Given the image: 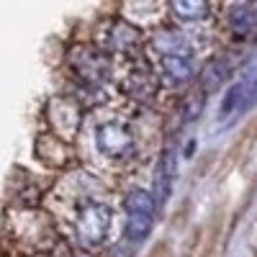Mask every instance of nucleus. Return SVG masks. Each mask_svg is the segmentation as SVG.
<instances>
[{
  "label": "nucleus",
  "instance_id": "obj_1",
  "mask_svg": "<svg viewBox=\"0 0 257 257\" xmlns=\"http://www.w3.org/2000/svg\"><path fill=\"white\" fill-rule=\"evenodd\" d=\"M155 208L157 198H152L147 190H132L126 198V239L128 242H142L155 221Z\"/></svg>",
  "mask_w": 257,
  "mask_h": 257
},
{
  "label": "nucleus",
  "instance_id": "obj_2",
  "mask_svg": "<svg viewBox=\"0 0 257 257\" xmlns=\"http://www.w3.org/2000/svg\"><path fill=\"white\" fill-rule=\"evenodd\" d=\"M108 226H111V208L103 203H88L77 216V239L88 249H93L105 239Z\"/></svg>",
  "mask_w": 257,
  "mask_h": 257
},
{
  "label": "nucleus",
  "instance_id": "obj_3",
  "mask_svg": "<svg viewBox=\"0 0 257 257\" xmlns=\"http://www.w3.org/2000/svg\"><path fill=\"white\" fill-rule=\"evenodd\" d=\"M95 142H98V147H100V152L108 155V157H123V155L132 152V147H134L132 132H128L123 123H118V121H111V123L98 126Z\"/></svg>",
  "mask_w": 257,
  "mask_h": 257
},
{
  "label": "nucleus",
  "instance_id": "obj_4",
  "mask_svg": "<svg viewBox=\"0 0 257 257\" xmlns=\"http://www.w3.org/2000/svg\"><path fill=\"white\" fill-rule=\"evenodd\" d=\"M178 157H175V147L170 144L157 165V175H155V185H157V203H165L173 193V183H175V170H178Z\"/></svg>",
  "mask_w": 257,
  "mask_h": 257
},
{
  "label": "nucleus",
  "instance_id": "obj_5",
  "mask_svg": "<svg viewBox=\"0 0 257 257\" xmlns=\"http://www.w3.org/2000/svg\"><path fill=\"white\" fill-rule=\"evenodd\" d=\"M75 67L85 80H93V82H100L105 75H108L105 59L100 54H95L93 49H80V57L75 59Z\"/></svg>",
  "mask_w": 257,
  "mask_h": 257
},
{
  "label": "nucleus",
  "instance_id": "obj_6",
  "mask_svg": "<svg viewBox=\"0 0 257 257\" xmlns=\"http://www.w3.org/2000/svg\"><path fill=\"white\" fill-rule=\"evenodd\" d=\"M162 70L173 82H188L193 77V59L190 54H170L162 57Z\"/></svg>",
  "mask_w": 257,
  "mask_h": 257
},
{
  "label": "nucleus",
  "instance_id": "obj_7",
  "mask_svg": "<svg viewBox=\"0 0 257 257\" xmlns=\"http://www.w3.org/2000/svg\"><path fill=\"white\" fill-rule=\"evenodd\" d=\"M229 24H231L234 34H239V36L252 34L257 29V8L254 6H234Z\"/></svg>",
  "mask_w": 257,
  "mask_h": 257
},
{
  "label": "nucleus",
  "instance_id": "obj_8",
  "mask_svg": "<svg viewBox=\"0 0 257 257\" xmlns=\"http://www.w3.org/2000/svg\"><path fill=\"white\" fill-rule=\"evenodd\" d=\"M226 75H229V64L224 62V59H216V62H211L208 67H206V72H203V85H201V93H213L219 88V85L226 80Z\"/></svg>",
  "mask_w": 257,
  "mask_h": 257
},
{
  "label": "nucleus",
  "instance_id": "obj_9",
  "mask_svg": "<svg viewBox=\"0 0 257 257\" xmlns=\"http://www.w3.org/2000/svg\"><path fill=\"white\" fill-rule=\"evenodd\" d=\"M170 8H173V13L180 21H201V18L208 16V6L198 3V0H175Z\"/></svg>",
  "mask_w": 257,
  "mask_h": 257
},
{
  "label": "nucleus",
  "instance_id": "obj_10",
  "mask_svg": "<svg viewBox=\"0 0 257 257\" xmlns=\"http://www.w3.org/2000/svg\"><path fill=\"white\" fill-rule=\"evenodd\" d=\"M108 39L113 41V47L116 49H132V47H137V41H139V34L128 26V24H113L111 26V31H108Z\"/></svg>",
  "mask_w": 257,
  "mask_h": 257
},
{
  "label": "nucleus",
  "instance_id": "obj_11",
  "mask_svg": "<svg viewBox=\"0 0 257 257\" xmlns=\"http://www.w3.org/2000/svg\"><path fill=\"white\" fill-rule=\"evenodd\" d=\"M239 88H242V108H252L257 103V70L247 72L239 80Z\"/></svg>",
  "mask_w": 257,
  "mask_h": 257
}]
</instances>
